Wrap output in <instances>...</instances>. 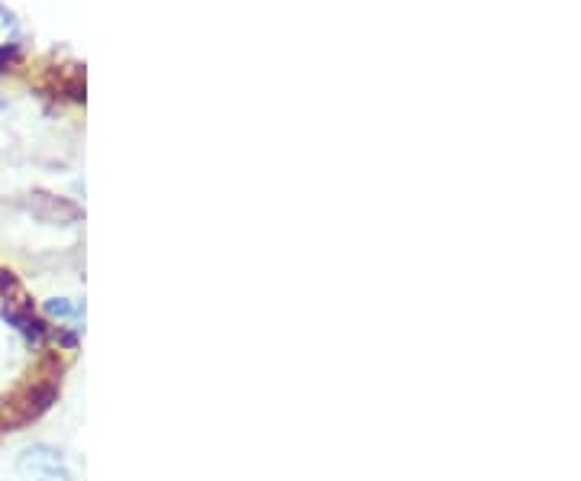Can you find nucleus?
<instances>
[{"label": "nucleus", "mask_w": 581, "mask_h": 481, "mask_svg": "<svg viewBox=\"0 0 581 481\" xmlns=\"http://www.w3.org/2000/svg\"><path fill=\"white\" fill-rule=\"evenodd\" d=\"M20 469L33 475V481H68L62 452L52 446H33L20 456Z\"/></svg>", "instance_id": "nucleus-1"}, {"label": "nucleus", "mask_w": 581, "mask_h": 481, "mask_svg": "<svg viewBox=\"0 0 581 481\" xmlns=\"http://www.w3.org/2000/svg\"><path fill=\"white\" fill-rule=\"evenodd\" d=\"M46 314L59 317V320H72V317L81 314V307H75L72 301H65V297H55V301H46Z\"/></svg>", "instance_id": "nucleus-2"}]
</instances>
